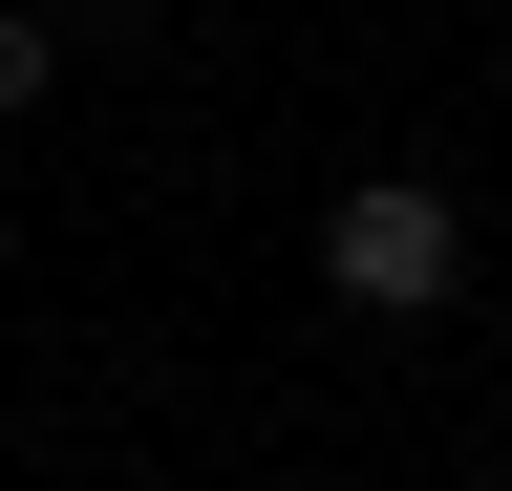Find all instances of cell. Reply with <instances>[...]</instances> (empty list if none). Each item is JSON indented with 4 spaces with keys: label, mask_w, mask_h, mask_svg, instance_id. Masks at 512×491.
I'll return each instance as SVG.
<instances>
[{
    "label": "cell",
    "mask_w": 512,
    "mask_h": 491,
    "mask_svg": "<svg viewBox=\"0 0 512 491\" xmlns=\"http://www.w3.org/2000/svg\"><path fill=\"white\" fill-rule=\"evenodd\" d=\"M491 491H512V470H491Z\"/></svg>",
    "instance_id": "4"
},
{
    "label": "cell",
    "mask_w": 512,
    "mask_h": 491,
    "mask_svg": "<svg viewBox=\"0 0 512 491\" xmlns=\"http://www.w3.org/2000/svg\"><path fill=\"white\" fill-rule=\"evenodd\" d=\"M320 278H342L363 321H448V278H470V214H448L427 171H363V193L320 214Z\"/></svg>",
    "instance_id": "1"
},
{
    "label": "cell",
    "mask_w": 512,
    "mask_h": 491,
    "mask_svg": "<svg viewBox=\"0 0 512 491\" xmlns=\"http://www.w3.org/2000/svg\"><path fill=\"white\" fill-rule=\"evenodd\" d=\"M43 65H64V22H43V0H0V107H43Z\"/></svg>",
    "instance_id": "2"
},
{
    "label": "cell",
    "mask_w": 512,
    "mask_h": 491,
    "mask_svg": "<svg viewBox=\"0 0 512 491\" xmlns=\"http://www.w3.org/2000/svg\"><path fill=\"white\" fill-rule=\"evenodd\" d=\"M107 22H171V0H107Z\"/></svg>",
    "instance_id": "3"
}]
</instances>
